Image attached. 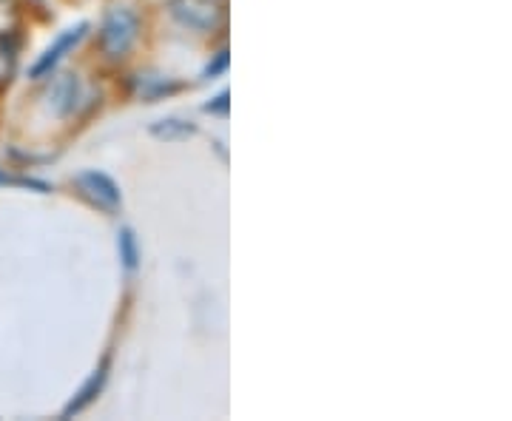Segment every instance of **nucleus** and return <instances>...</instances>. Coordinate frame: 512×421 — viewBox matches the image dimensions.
<instances>
[{
    "label": "nucleus",
    "mask_w": 512,
    "mask_h": 421,
    "mask_svg": "<svg viewBox=\"0 0 512 421\" xmlns=\"http://www.w3.org/2000/svg\"><path fill=\"white\" fill-rule=\"evenodd\" d=\"M168 15L191 32L214 35L228 20V3L225 0H168Z\"/></svg>",
    "instance_id": "nucleus-1"
},
{
    "label": "nucleus",
    "mask_w": 512,
    "mask_h": 421,
    "mask_svg": "<svg viewBox=\"0 0 512 421\" xmlns=\"http://www.w3.org/2000/svg\"><path fill=\"white\" fill-rule=\"evenodd\" d=\"M140 37V18L134 9H111L100 26V49L109 60H123Z\"/></svg>",
    "instance_id": "nucleus-2"
},
{
    "label": "nucleus",
    "mask_w": 512,
    "mask_h": 421,
    "mask_svg": "<svg viewBox=\"0 0 512 421\" xmlns=\"http://www.w3.org/2000/svg\"><path fill=\"white\" fill-rule=\"evenodd\" d=\"M74 185H77V191L86 200L97 205L100 211H106V214L120 211V205H123V194H120L117 183L111 177H106V174H100V171H83V174H77Z\"/></svg>",
    "instance_id": "nucleus-3"
},
{
    "label": "nucleus",
    "mask_w": 512,
    "mask_h": 421,
    "mask_svg": "<svg viewBox=\"0 0 512 421\" xmlns=\"http://www.w3.org/2000/svg\"><path fill=\"white\" fill-rule=\"evenodd\" d=\"M86 32H89V23H77V26H72V29H66V32L57 37L55 43H52V46H49V49L40 55V60H37L35 66H32V72L29 74H32L35 80L46 77V74H52V69H55L57 63L63 60V55H66V52H72L74 46L83 40V35H86Z\"/></svg>",
    "instance_id": "nucleus-4"
},
{
    "label": "nucleus",
    "mask_w": 512,
    "mask_h": 421,
    "mask_svg": "<svg viewBox=\"0 0 512 421\" xmlns=\"http://www.w3.org/2000/svg\"><path fill=\"white\" fill-rule=\"evenodd\" d=\"M77 100H80V80L74 74H57L46 92V109L57 117H66L74 111Z\"/></svg>",
    "instance_id": "nucleus-5"
},
{
    "label": "nucleus",
    "mask_w": 512,
    "mask_h": 421,
    "mask_svg": "<svg viewBox=\"0 0 512 421\" xmlns=\"http://www.w3.org/2000/svg\"><path fill=\"white\" fill-rule=\"evenodd\" d=\"M106 379H109V359H103V362H100V367H97L92 376H89V382L80 387V393H77L72 402H69V407L63 410V419H69V416H74V413L86 410V407H89V404L97 399V393L103 390Z\"/></svg>",
    "instance_id": "nucleus-6"
},
{
    "label": "nucleus",
    "mask_w": 512,
    "mask_h": 421,
    "mask_svg": "<svg viewBox=\"0 0 512 421\" xmlns=\"http://www.w3.org/2000/svg\"><path fill=\"white\" fill-rule=\"evenodd\" d=\"M151 134L157 140H188L197 134V126L191 120H177V117H168V120H160L151 126Z\"/></svg>",
    "instance_id": "nucleus-7"
},
{
    "label": "nucleus",
    "mask_w": 512,
    "mask_h": 421,
    "mask_svg": "<svg viewBox=\"0 0 512 421\" xmlns=\"http://www.w3.org/2000/svg\"><path fill=\"white\" fill-rule=\"evenodd\" d=\"M20 23H23V15H20L18 0H0V40L15 43Z\"/></svg>",
    "instance_id": "nucleus-8"
},
{
    "label": "nucleus",
    "mask_w": 512,
    "mask_h": 421,
    "mask_svg": "<svg viewBox=\"0 0 512 421\" xmlns=\"http://www.w3.org/2000/svg\"><path fill=\"white\" fill-rule=\"evenodd\" d=\"M18 72V52L12 40H0V89H6L12 83V77Z\"/></svg>",
    "instance_id": "nucleus-9"
},
{
    "label": "nucleus",
    "mask_w": 512,
    "mask_h": 421,
    "mask_svg": "<svg viewBox=\"0 0 512 421\" xmlns=\"http://www.w3.org/2000/svg\"><path fill=\"white\" fill-rule=\"evenodd\" d=\"M117 245H120V259H123V265H126L128 271H134L140 254H137V239H134V234H131V228H123V231H120Z\"/></svg>",
    "instance_id": "nucleus-10"
},
{
    "label": "nucleus",
    "mask_w": 512,
    "mask_h": 421,
    "mask_svg": "<svg viewBox=\"0 0 512 421\" xmlns=\"http://www.w3.org/2000/svg\"><path fill=\"white\" fill-rule=\"evenodd\" d=\"M205 111H217V114H228V92H220L211 103H205Z\"/></svg>",
    "instance_id": "nucleus-11"
},
{
    "label": "nucleus",
    "mask_w": 512,
    "mask_h": 421,
    "mask_svg": "<svg viewBox=\"0 0 512 421\" xmlns=\"http://www.w3.org/2000/svg\"><path fill=\"white\" fill-rule=\"evenodd\" d=\"M228 69V52L222 49L220 55H217V63H211L208 69H205V77H217L220 72H225Z\"/></svg>",
    "instance_id": "nucleus-12"
},
{
    "label": "nucleus",
    "mask_w": 512,
    "mask_h": 421,
    "mask_svg": "<svg viewBox=\"0 0 512 421\" xmlns=\"http://www.w3.org/2000/svg\"><path fill=\"white\" fill-rule=\"evenodd\" d=\"M0 183H3V177H0Z\"/></svg>",
    "instance_id": "nucleus-13"
}]
</instances>
